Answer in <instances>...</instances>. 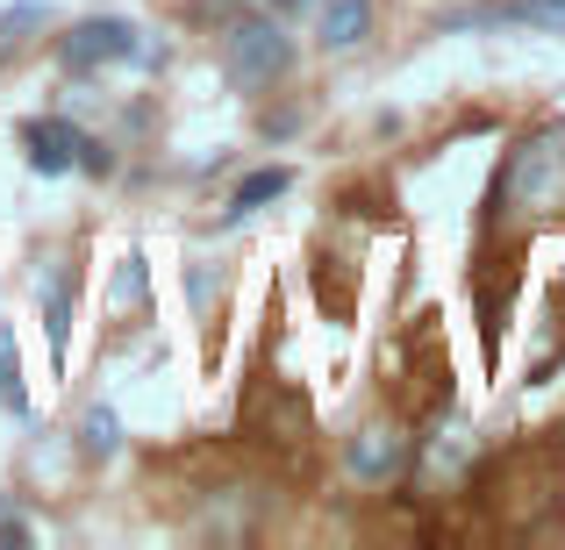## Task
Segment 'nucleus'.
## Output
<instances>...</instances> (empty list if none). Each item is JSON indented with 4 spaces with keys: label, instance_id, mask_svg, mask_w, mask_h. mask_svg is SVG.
<instances>
[{
    "label": "nucleus",
    "instance_id": "nucleus-5",
    "mask_svg": "<svg viewBox=\"0 0 565 550\" xmlns=\"http://www.w3.org/2000/svg\"><path fill=\"white\" fill-rule=\"evenodd\" d=\"M22 143H29V172H43V180L72 172V165H79V151H86V137L65 122V115H43V122H29Z\"/></svg>",
    "mask_w": 565,
    "mask_h": 550
},
{
    "label": "nucleus",
    "instance_id": "nucleus-1",
    "mask_svg": "<svg viewBox=\"0 0 565 550\" xmlns=\"http://www.w3.org/2000/svg\"><path fill=\"white\" fill-rule=\"evenodd\" d=\"M565 201V129H537L501 165V207L509 215H552Z\"/></svg>",
    "mask_w": 565,
    "mask_h": 550
},
{
    "label": "nucleus",
    "instance_id": "nucleus-6",
    "mask_svg": "<svg viewBox=\"0 0 565 550\" xmlns=\"http://www.w3.org/2000/svg\"><path fill=\"white\" fill-rule=\"evenodd\" d=\"M373 29V0H322V43L330 51H351Z\"/></svg>",
    "mask_w": 565,
    "mask_h": 550
},
{
    "label": "nucleus",
    "instance_id": "nucleus-8",
    "mask_svg": "<svg viewBox=\"0 0 565 550\" xmlns=\"http://www.w3.org/2000/svg\"><path fill=\"white\" fill-rule=\"evenodd\" d=\"M287 186H294V172H279V165L250 172V180L230 193V207H222V222H244V215H258V207H265V201H279Z\"/></svg>",
    "mask_w": 565,
    "mask_h": 550
},
{
    "label": "nucleus",
    "instance_id": "nucleus-2",
    "mask_svg": "<svg viewBox=\"0 0 565 550\" xmlns=\"http://www.w3.org/2000/svg\"><path fill=\"white\" fill-rule=\"evenodd\" d=\"M222 65H230V79L236 86H273V79H287V65H294V43H287V29L273 22V14H250V22H236L230 36H222Z\"/></svg>",
    "mask_w": 565,
    "mask_h": 550
},
{
    "label": "nucleus",
    "instance_id": "nucleus-9",
    "mask_svg": "<svg viewBox=\"0 0 565 550\" xmlns=\"http://www.w3.org/2000/svg\"><path fill=\"white\" fill-rule=\"evenodd\" d=\"M458 22H537V29H565V0H494V8L458 14Z\"/></svg>",
    "mask_w": 565,
    "mask_h": 550
},
{
    "label": "nucleus",
    "instance_id": "nucleus-13",
    "mask_svg": "<svg viewBox=\"0 0 565 550\" xmlns=\"http://www.w3.org/2000/svg\"><path fill=\"white\" fill-rule=\"evenodd\" d=\"M29 22H43V14H36V8H14V14H0V57H8L14 29H29Z\"/></svg>",
    "mask_w": 565,
    "mask_h": 550
},
{
    "label": "nucleus",
    "instance_id": "nucleus-10",
    "mask_svg": "<svg viewBox=\"0 0 565 550\" xmlns=\"http://www.w3.org/2000/svg\"><path fill=\"white\" fill-rule=\"evenodd\" d=\"M0 408L29 414V386H22V358H14V330L0 322Z\"/></svg>",
    "mask_w": 565,
    "mask_h": 550
},
{
    "label": "nucleus",
    "instance_id": "nucleus-7",
    "mask_svg": "<svg viewBox=\"0 0 565 550\" xmlns=\"http://www.w3.org/2000/svg\"><path fill=\"white\" fill-rule=\"evenodd\" d=\"M36 293H43V330H51V351H65V336H72V272H65V265H51V272L36 279Z\"/></svg>",
    "mask_w": 565,
    "mask_h": 550
},
{
    "label": "nucleus",
    "instance_id": "nucleus-3",
    "mask_svg": "<svg viewBox=\"0 0 565 550\" xmlns=\"http://www.w3.org/2000/svg\"><path fill=\"white\" fill-rule=\"evenodd\" d=\"M129 57H151V43L137 36V22L122 14H100V22H79L65 36V65L72 72H100V65H129Z\"/></svg>",
    "mask_w": 565,
    "mask_h": 550
},
{
    "label": "nucleus",
    "instance_id": "nucleus-14",
    "mask_svg": "<svg viewBox=\"0 0 565 550\" xmlns=\"http://www.w3.org/2000/svg\"><path fill=\"white\" fill-rule=\"evenodd\" d=\"M273 8H316V0H273Z\"/></svg>",
    "mask_w": 565,
    "mask_h": 550
},
{
    "label": "nucleus",
    "instance_id": "nucleus-11",
    "mask_svg": "<svg viewBox=\"0 0 565 550\" xmlns=\"http://www.w3.org/2000/svg\"><path fill=\"white\" fill-rule=\"evenodd\" d=\"M115 443H122V422L108 408H94L86 414V457H115Z\"/></svg>",
    "mask_w": 565,
    "mask_h": 550
},
{
    "label": "nucleus",
    "instance_id": "nucleus-4",
    "mask_svg": "<svg viewBox=\"0 0 565 550\" xmlns=\"http://www.w3.org/2000/svg\"><path fill=\"white\" fill-rule=\"evenodd\" d=\"M401 472H408V436L394 422H373L351 436V479L359 486H394Z\"/></svg>",
    "mask_w": 565,
    "mask_h": 550
},
{
    "label": "nucleus",
    "instance_id": "nucleus-12",
    "mask_svg": "<svg viewBox=\"0 0 565 550\" xmlns=\"http://www.w3.org/2000/svg\"><path fill=\"white\" fill-rule=\"evenodd\" d=\"M143 301V258H122V272H115V308H137Z\"/></svg>",
    "mask_w": 565,
    "mask_h": 550
}]
</instances>
